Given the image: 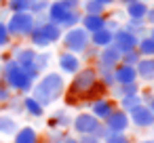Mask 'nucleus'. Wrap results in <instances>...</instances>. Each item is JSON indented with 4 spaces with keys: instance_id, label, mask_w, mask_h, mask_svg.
<instances>
[{
    "instance_id": "nucleus-5",
    "label": "nucleus",
    "mask_w": 154,
    "mask_h": 143,
    "mask_svg": "<svg viewBox=\"0 0 154 143\" xmlns=\"http://www.w3.org/2000/svg\"><path fill=\"white\" fill-rule=\"evenodd\" d=\"M5 23H7V30H9L13 40L15 38L17 40H28V36L36 28V19H34V15L30 11H26V13H11Z\"/></svg>"
},
{
    "instance_id": "nucleus-29",
    "label": "nucleus",
    "mask_w": 154,
    "mask_h": 143,
    "mask_svg": "<svg viewBox=\"0 0 154 143\" xmlns=\"http://www.w3.org/2000/svg\"><path fill=\"white\" fill-rule=\"evenodd\" d=\"M122 28H125L127 32L135 34L137 38H143V36H148V25H146L143 21H131V19H127V21L122 23Z\"/></svg>"
},
{
    "instance_id": "nucleus-42",
    "label": "nucleus",
    "mask_w": 154,
    "mask_h": 143,
    "mask_svg": "<svg viewBox=\"0 0 154 143\" xmlns=\"http://www.w3.org/2000/svg\"><path fill=\"white\" fill-rule=\"evenodd\" d=\"M78 143H101V139H97L95 135H82L78 137Z\"/></svg>"
},
{
    "instance_id": "nucleus-25",
    "label": "nucleus",
    "mask_w": 154,
    "mask_h": 143,
    "mask_svg": "<svg viewBox=\"0 0 154 143\" xmlns=\"http://www.w3.org/2000/svg\"><path fill=\"white\" fill-rule=\"evenodd\" d=\"M80 13L82 15H106V7L97 0H80Z\"/></svg>"
},
{
    "instance_id": "nucleus-14",
    "label": "nucleus",
    "mask_w": 154,
    "mask_h": 143,
    "mask_svg": "<svg viewBox=\"0 0 154 143\" xmlns=\"http://www.w3.org/2000/svg\"><path fill=\"white\" fill-rule=\"evenodd\" d=\"M137 42H139V38H137L135 34L127 32L125 28H120V30H116V32H114V40H112V44H114L120 53L135 51V49H137Z\"/></svg>"
},
{
    "instance_id": "nucleus-7",
    "label": "nucleus",
    "mask_w": 154,
    "mask_h": 143,
    "mask_svg": "<svg viewBox=\"0 0 154 143\" xmlns=\"http://www.w3.org/2000/svg\"><path fill=\"white\" fill-rule=\"evenodd\" d=\"M61 44H63V51H70L74 55H80L87 49V44H89V32H85L80 25H74L70 30H63Z\"/></svg>"
},
{
    "instance_id": "nucleus-38",
    "label": "nucleus",
    "mask_w": 154,
    "mask_h": 143,
    "mask_svg": "<svg viewBox=\"0 0 154 143\" xmlns=\"http://www.w3.org/2000/svg\"><path fill=\"white\" fill-rule=\"evenodd\" d=\"M120 28H122V21H120V19L106 15V30H110V32H116V30H120Z\"/></svg>"
},
{
    "instance_id": "nucleus-48",
    "label": "nucleus",
    "mask_w": 154,
    "mask_h": 143,
    "mask_svg": "<svg viewBox=\"0 0 154 143\" xmlns=\"http://www.w3.org/2000/svg\"><path fill=\"white\" fill-rule=\"evenodd\" d=\"M120 4H129V2H135V0H118Z\"/></svg>"
},
{
    "instance_id": "nucleus-9",
    "label": "nucleus",
    "mask_w": 154,
    "mask_h": 143,
    "mask_svg": "<svg viewBox=\"0 0 154 143\" xmlns=\"http://www.w3.org/2000/svg\"><path fill=\"white\" fill-rule=\"evenodd\" d=\"M82 67V59L78 57V55H74V53H70V51H61L59 55H57V72L61 74V76H74L78 70Z\"/></svg>"
},
{
    "instance_id": "nucleus-47",
    "label": "nucleus",
    "mask_w": 154,
    "mask_h": 143,
    "mask_svg": "<svg viewBox=\"0 0 154 143\" xmlns=\"http://www.w3.org/2000/svg\"><path fill=\"white\" fill-rule=\"evenodd\" d=\"M148 36H150V38L154 40V28H148Z\"/></svg>"
},
{
    "instance_id": "nucleus-13",
    "label": "nucleus",
    "mask_w": 154,
    "mask_h": 143,
    "mask_svg": "<svg viewBox=\"0 0 154 143\" xmlns=\"http://www.w3.org/2000/svg\"><path fill=\"white\" fill-rule=\"evenodd\" d=\"M116 107H118L116 101H114L112 97H108V95H106V97H99V99H95V101L89 103V112H91L99 122H103V120H106Z\"/></svg>"
},
{
    "instance_id": "nucleus-33",
    "label": "nucleus",
    "mask_w": 154,
    "mask_h": 143,
    "mask_svg": "<svg viewBox=\"0 0 154 143\" xmlns=\"http://www.w3.org/2000/svg\"><path fill=\"white\" fill-rule=\"evenodd\" d=\"M49 4H51V0H30V13L32 15H42V13H47Z\"/></svg>"
},
{
    "instance_id": "nucleus-37",
    "label": "nucleus",
    "mask_w": 154,
    "mask_h": 143,
    "mask_svg": "<svg viewBox=\"0 0 154 143\" xmlns=\"http://www.w3.org/2000/svg\"><path fill=\"white\" fill-rule=\"evenodd\" d=\"M68 133L66 130H59V128H51L49 137H47V143H61V139L66 137Z\"/></svg>"
},
{
    "instance_id": "nucleus-35",
    "label": "nucleus",
    "mask_w": 154,
    "mask_h": 143,
    "mask_svg": "<svg viewBox=\"0 0 154 143\" xmlns=\"http://www.w3.org/2000/svg\"><path fill=\"white\" fill-rule=\"evenodd\" d=\"M101 143H133V139L127 133H112L108 139H103Z\"/></svg>"
},
{
    "instance_id": "nucleus-1",
    "label": "nucleus",
    "mask_w": 154,
    "mask_h": 143,
    "mask_svg": "<svg viewBox=\"0 0 154 143\" xmlns=\"http://www.w3.org/2000/svg\"><path fill=\"white\" fill-rule=\"evenodd\" d=\"M66 86H68L66 78H63L59 72L49 70V72H45V74H40V76L36 78V82L32 84L30 95L47 109V107L55 105V103L66 95Z\"/></svg>"
},
{
    "instance_id": "nucleus-49",
    "label": "nucleus",
    "mask_w": 154,
    "mask_h": 143,
    "mask_svg": "<svg viewBox=\"0 0 154 143\" xmlns=\"http://www.w3.org/2000/svg\"><path fill=\"white\" fill-rule=\"evenodd\" d=\"M0 4H5V0H0Z\"/></svg>"
},
{
    "instance_id": "nucleus-45",
    "label": "nucleus",
    "mask_w": 154,
    "mask_h": 143,
    "mask_svg": "<svg viewBox=\"0 0 154 143\" xmlns=\"http://www.w3.org/2000/svg\"><path fill=\"white\" fill-rule=\"evenodd\" d=\"M133 143H154V137H146V139H139V141H133Z\"/></svg>"
},
{
    "instance_id": "nucleus-34",
    "label": "nucleus",
    "mask_w": 154,
    "mask_h": 143,
    "mask_svg": "<svg viewBox=\"0 0 154 143\" xmlns=\"http://www.w3.org/2000/svg\"><path fill=\"white\" fill-rule=\"evenodd\" d=\"M97 55H99V49H97V46H93V44H87V49H85V51H82L78 57H80L82 61H87V63H91V61L95 63Z\"/></svg>"
},
{
    "instance_id": "nucleus-10",
    "label": "nucleus",
    "mask_w": 154,
    "mask_h": 143,
    "mask_svg": "<svg viewBox=\"0 0 154 143\" xmlns=\"http://www.w3.org/2000/svg\"><path fill=\"white\" fill-rule=\"evenodd\" d=\"M129 122H131V126L141 128V130L152 128V124H154V112L150 109V105L141 103L139 107H135V109L129 112Z\"/></svg>"
},
{
    "instance_id": "nucleus-43",
    "label": "nucleus",
    "mask_w": 154,
    "mask_h": 143,
    "mask_svg": "<svg viewBox=\"0 0 154 143\" xmlns=\"http://www.w3.org/2000/svg\"><path fill=\"white\" fill-rule=\"evenodd\" d=\"M61 143H78V137H76V135H66V137L61 139Z\"/></svg>"
},
{
    "instance_id": "nucleus-24",
    "label": "nucleus",
    "mask_w": 154,
    "mask_h": 143,
    "mask_svg": "<svg viewBox=\"0 0 154 143\" xmlns=\"http://www.w3.org/2000/svg\"><path fill=\"white\" fill-rule=\"evenodd\" d=\"M141 88H139V82H133V84H116V86H112L110 88V93H112V99L114 101H118V99H122V97H131V95H137Z\"/></svg>"
},
{
    "instance_id": "nucleus-36",
    "label": "nucleus",
    "mask_w": 154,
    "mask_h": 143,
    "mask_svg": "<svg viewBox=\"0 0 154 143\" xmlns=\"http://www.w3.org/2000/svg\"><path fill=\"white\" fill-rule=\"evenodd\" d=\"M141 57H139V53H137V49L135 51H129V53H122V59H120V63L122 65H137V61H139Z\"/></svg>"
},
{
    "instance_id": "nucleus-41",
    "label": "nucleus",
    "mask_w": 154,
    "mask_h": 143,
    "mask_svg": "<svg viewBox=\"0 0 154 143\" xmlns=\"http://www.w3.org/2000/svg\"><path fill=\"white\" fill-rule=\"evenodd\" d=\"M61 4L68 7L70 11H80V0H61Z\"/></svg>"
},
{
    "instance_id": "nucleus-6",
    "label": "nucleus",
    "mask_w": 154,
    "mask_h": 143,
    "mask_svg": "<svg viewBox=\"0 0 154 143\" xmlns=\"http://www.w3.org/2000/svg\"><path fill=\"white\" fill-rule=\"evenodd\" d=\"M36 53H38V51L32 49L30 44H17V46H13V51H11V59H13L21 70H26L34 82H36V78L40 76L38 70H36Z\"/></svg>"
},
{
    "instance_id": "nucleus-2",
    "label": "nucleus",
    "mask_w": 154,
    "mask_h": 143,
    "mask_svg": "<svg viewBox=\"0 0 154 143\" xmlns=\"http://www.w3.org/2000/svg\"><path fill=\"white\" fill-rule=\"evenodd\" d=\"M97 72L93 65H82L70 80V84L66 86V103L68 105H78L85 103V95L97 84Z\"/></svg>"
},
{
    "instance_id": "nucleus-3",
    "label": "nucleus",
    "mask_w": 154,
    "mask_h": 143,
    "mask_svg": "<svg viewBox=\"0 0 154 143\" xmlns=\"http://www.w3.org/2000/svg\"><path fill=\"white\" fill-rule=\"evenodd\" d=\"M0 80L5 82V86L11 93H17V95H28L32 91V84H34L30 74L26 70H21L13 59H7L0 65Z\"/></svg>"
},
{
    "instance_id": "nucleus-32",
    "label": "nucleus",
    "mask_w": 154,
    "mask_h": 143,
    "mask_svg": "<svg viewBox=\"0 0 154 143\" xmlns=\"http://www.w3.org/2000/svg\"><path fill=\"white\" fill-rule=\"evenodd\" d=\"M11 44H13V38H11L9 30H7L5 19H0V51H2V49H9Z\"/></svg>"
},
{
    "instance_id": "nucleus-23",
    "label": "nucleus",
    "mask_w": 154,
    "mask_h": 143,
    "mask_svg": "<svg viewBox=\"0 0 154 143\" xmlns=\"http://www.w3.org/2000/svg\"><path fill=\"white\" fill-rule=\"evenodd\" d=\"M112 40H114V32H110V30H99V32H93V34H89V44H93V46H97V49H103V46H110L112 44Z\"/></svg>"
},
{
    "instance_id": "nucleus-22",
    "label": "nucleus",
    "mask_w": 154,
    "mask_h": 143,
    "mask_svg": "<svg viewBox=\"0 0 154 143\" xmlns=\"http://www.w3.org/2000/svg\"><path fill=\"white\" fill-rule=\"evenodd\" d=\"M21 109L28 114V116H32V118H42L45 116V107L28 93V95H21Z\"/></svg>"
},
{
    "instance_id": "nucleus-40",
    "label": "nucleus",
    "mask_w": 154,
    "mask_h": 143,
    "mask_svg": "<svg viewBox=\"0 0 154 143\" xmlns=\"http://www.w3.org/2000/svg\"><path fill=\"white\" fill-rule=\"evenodd\" d=\"M143 23H146L148 28H154V4H152V7H148V13H146Z\"/></svg>"
},
{
    "instance_id": "nucleus-16",
    "label": "nucleus",
    "mask_w": 154,
    "mask_h": 143,
    "mask_svg": "<svg viewBox=\"0 0 154 143\" xmlns=\"http://www.w3.org/2000/svg\"><path fill=\"white\" fill-rule=\"evenodd\" d=\"M148 7L150 4L146 2V0H135V2L125 4V15L131 21H143L146 19V13H148Z\"/></svg>"
},
{
    "instance_id": "nucleus-27",
    "label": "nucleus",
    "mask_w": 154,
    "mask_h": 143,
    "mask_svg": "<svg viewBox=\"0 0 154 143\" xmlns=\"http://www.w3.org/2000/svg\"><path fill=\"white\" fill-rule=\"evenodd\" d=\"M51 63H53V53L51 51H38L36 53V70H38V74L49 72Z\"/></svg>"
},
{
    "instance_id": "nucleus-8",
    "label": "nucleus",
    "mask_w": 154,
    "mask_h": 143,
    "mask_svg": "<svg viewBox=\"0 0 154 143\" xmlns=\"http://www.w3.org/2000/svg\"><path fill=\"white\" fill-rule=\"evenodd\" d=\"M72 130L76 137H82V135H95L97 128L101 126V122L91 114V112H78L74 118H72Z\"/></svg>"
},
{
    "instance_id": "nucleus-39",
    "label": "nucleus",
    "mask_w": 154,
    "mask_h": 143,
    "mask_svg": "<svg viewBox=\"0 0 154 143\" xmlns=\"http://www.w3.org/2000/svg\"><path fill=\"white\" fill-rule=\"evenodd\" d=\"M11 99V91L5 86V82L2 80H0V103H7Z\"/></svg>"
},
{
    "instance_id": "nucleus-19",
    "label": "nucleus",
    "mask_w": 154,
    "mask_h": 143,
    "mask_svg": "<svg viewBox=\"0 0 154 143\" xmlns=\"http://www.w3.org/2000/svg\"><path fill=\"white\" fill-rule=\"evenodd\" d=\"M11 139H13V143H40V135H38V130H36L34 126H30V124L19 126L17 133H15Z\"/></svg>"
},
{
    "instance_id": "nucleus-15",
    "label": "nucleus",
    "mask_w": 154,
    "mask_h": 143,
    "mask_svg": "<svg viewBox=\"0 0 154 143\" xmlns=\"http://www.w3.org/2000/svg\"><path fill=\"white\" fill-rule=\"evenodd\" d=\"M137 80L141 82H154V57H141L135 65Z\"/></svg>"
},
{
    "instance_id": "nucleus-18",
    "label": "nucleus",
    "mask_w": 154,
    "mask_h": 143,
    "mask_svg": "<svg viewBox=\"0 0 154 143\" xmlns=\"http://www.w3.org/2000/svg\"><path fill=\"white\" fill-rule=\"evenodd\" d=\"M70 124H72V114H70L66 107L55 109V112L49 116V128H59V130H66Z\"/></svg>"
},
{
    "instance_id": "nucleus-28",
    "label": "nucleus",
    "mask_w": 154,
    "mask_h": 143,
    "mask_svg": "<svg viewBox=\"0 0 154 143\" xmlns=\"http://www.w3.org/2000/svg\"><path fill=\"white\" fill-rule=\"evenodd\" d=\"M95 67V65H93ZM95 72H97V80L110 91L112 86H116V80H114V70H108V67H95Z\"/></svg>"
},
{
    "instance_id": "nucleus-44",
    "label": "nucleus",
    "mask_w": 154,
    "mask_h": 143,
    "mask_svg": "<svg viewBox=\"0 0 154 143\" xmlns=\"http://www.w3.org/2000/svg\"><path fill=\"white\" fill-rule=\"evenodd\" d=\"M97 2H99V4H103L106 9H110V7H114V4L118 2V0H97Z\"/></svg>"
},
{
    "instance_id": "nucleus-30",
    "label": "nucleus",
    "mask_w": 154,
    "mask_h": 143,
    "mask_svg": "<svg viewBox=\"0 0 154 143\" xmlns=\"http://www.w3.org/2000/svg\"><path fill=\"white\" fill-rule=\"evenodd\" d=\"M137 53H139V57H154V40H152L150 36L139 38V42H137Z\"/></svg>"
},
{
    "instance_id": "nucleus-12",
    "label": "nucleus",
    "mask_w": 154,
    "mask_h": 143,
    "mask_svg": "<svg viewBox=\"0 0 154 143\" xmlns=\"http://www.w3.org/2000/svg\"><path fill=\"white\" fill-rule=\"evenodd\" d=\"M120 59H122V53H120L114 44H110V46L99 49V55H97V59H95V67H108V70H114V67L120 63Z\"/></svg>"
},
{
    "instance_id": "nucleus-31",
    "label": "nucleus",
    "mask_w": 154,
    "mask_h": 143,
    "mask_svg": "<svg viewBox=\"0 0 154 143\" xmlns=\"http://www.w3.org/2000/svg\"><path fill=\"white\" fill-rule=\"evenodd\" d=\"M9 13H26L30 11V0H5Z\"/></svg>"
},
{
    "instance_id": "nucleus-50",
    "label": "nucleus",
    "mask_w": 154,
    "mask_h": 143,
    "mask_svg": "<svg viewBox=\"0 0 154 143\" xmlns=\"http://www.w3.org/2000/svg\"><path fill=\"white\" fill-rule=\"evenodd\" d=\"M152 128H154V124H152Z\"/></svg>"
},
{
    "instance_id": "nucleus-4",
    "label": "nucleus",
    "mask_w": 154,
    "mask_h": 143,
    "mask_svg": "<svg viewBox=\"0 0 154 143\" xmlns=\"http://www.w3.org/2000/svg\"><path fill=\"white\" fill-rule=\"evenodd\" d=\"M61 36H63V28L51 23V21H45L40 25L34 28V32L28 36L30 40V46L36 49V51H49L53 44L61 42Z\"/></svg>"
},
{
    "instance_id": "nucleus-26",
    "label": "nucleus",
    "mask_w": 154,
    "mask_h": 143,
    "mask_svg": "<svg viewBox=\"0 0 154 143\" xmlns=\"http://www.w3.org/2000/svg\"><path fill=\"white\" fill-rule=\"evenodd\" d=\"M143 103V99H141V93H137V95H131V97H122V99H118L116 101V105L122 109V112H131V109H135V107H139Z\"/></svg>"
},
{
    "instance_id": "nucleus-46",
    "label": "nucleus",
    "mask_w": 154,
    "mask_h": 143,
    "mask_svg": "<svg viewBox=\"0 0 154 143\" xmlns=\"http://www.w3.org/2000/svg\"><path fill=\"white\" fill-rule=\"evenodd\" d=\"M146 105H150V109H152V112H154V93H152V99H150V101H148V103H146Z\"/></svg>"
},
{
    "instance_id": "nucleus-17",
    "label": "nucleus",
    "mask_w": 154,
    "mask_h": 143,
    "mask_svg": "<svg viewBox=\"0 0 154 143\" xmlns=\"http://www.w3.org/2000/svg\"><path fill=\"white\" fill-rule=\"evenodd\" d=\"M114 80H116V84H133V82H139L135 67L133 65H122V63H118L114 67Z\"/></svg>"
},
{
    "instance_id": "nucleus-11",
    "label": "nucleus",
    "mask_w": 154,
    "mask_h": 143,
    "mask_svg": "<svg viewBox=\"0 0 154 143\" xmlns=\"http://www.w3.org/2000/svg\"><path fill=\"white\" fill-rule=\"evenodd\" d=\"M103 126L110 130V133H127L131 128V122H129V114L122 112L120 107H116L106 120H103Z\"/></svg>"
},
{
    "instance_id": "nucleus-20",
    "label": "nucleus",
    "mask_w": 154,
    "mask_h": 143,
    "mask_svg": "<svg viewBox=\"0 0 154 143\" xmlns=\"http://www.w3.org/2000/svg\"><path fill=\"white\" fill-rule=\"evenodd\" d=\"M80 28L89 34L99 32L106 28V15H82L80 17Z\"/></svg>"
},
{
    "instance_id": "nucleus-21",
    "label": "nucleus",
    "mask_w": 154,
    "mask_h": 143,
    "mask_svg": "<svg viewBox=\"0 0 154 143\" xmlns=\"http://www.w3.org/2000/svg\"><path fill=\"white\" fill-rule=\"evenodd\" d=\"M19 128V122L13 114L0 112V137H13Z\"/></svg>"
}]
</instances>
